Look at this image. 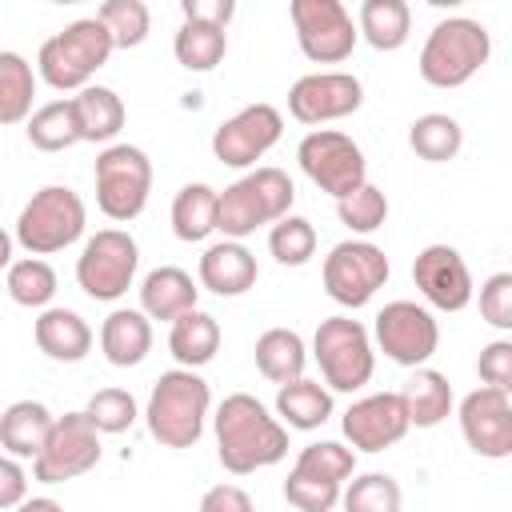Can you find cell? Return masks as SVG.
I'll return each mask as SVG.
<instances>
[{
	"mask_svg": "<svg viewBox=\"0 0 512 512\" xmlns=\"http://www.w3.org/2000/svg\"><path fill=\"white\" fill-rule=\"evenodd\" d=\"M344 512H400L404 492L388 472H364L348 488H340Z\"/></svg>",
	"mask_w": 512,
	"mask_h": 512,
	"instance_id": "f35d334b",
	"label": "cell"
},
{
	"mask_svg": "<svg viewBox=\"0 0 512 512\" xmlns=\"http://www.w3.org/2000/svg\"><path fill=\"white\" fill-rule=\"evenodd\" d=\"M296 160H300L304 176H308L320 192H328V196H336V200L348 196V192H356L360 184H368V160H364L360 144H356L352 136L336 132V128H316V132H308V136L300 140V148H296Z\"/></svg>",
	"mask_w": 512,
	"mask_h": 512,
	"instance_id": "9c48e42d",
	"label": "cell"
},
{
	"mask_svg": "<svg viewBox=\"0 0 512 512\" xmlns=\"http://www.w3.org/2000/svg\"><path fill=\"white\" fill-rule=\"evenodd\" d=\"M56 416L48 412V404L40 400H16L0 412V448L4 456H16V460H36L48 432H52Z\"/></svg>",
	"mask_w": 512,
	"mask_h": 512,
	"instance_id": "603a6c76",
	"label": "cell"
},
{
	"mask_svg": "<svg viewBox=\"0 0 512 512\" xmlns=\"http://www.w3.org/2000/svg\"><path fill=\"white\" fill-rule=\"evenodd\" d=\"M200 512H256V508H252V496H248L244 488H236V484H216V488L204 492Z\"/></svg>",
	"mask_w": 512,
	"mask_h": 512,
	"instance_id": "7dc6e473",
	"label": "cell"
},
{
	"mask_svg": "<svg viewBox=\"0 0 512 512\" xmlns=\"http://www.w3.org/2000/svg\"><path fill=\"white\" fill-rule=\"evenodd\" d=\"M4 288L20 308H40L44 312V308H52V296H56V268L44 256L12 260L8 276H4Z\"/></svg>",
	"mask_w": 512,
	"mask_h": 512,
	"instance_id": "836d02e7",
	"label": "cell"
},
{
	"mask_svg": "<svg viewBox=\"0 0 512 512\" xmlns=\"http://www.w3.org/2000/svg\"><path fill=\"white\" fill-rule=\"evenodd\" d=\"M372 336H376L380 352L392 364H404V368H424L436 356V348H440V324L416 300H392V304H384L376 312Z\"/></svg>",
	"mask_w": 512,
	"mask_h": 512,
	"instance_id": "8fae6325",
	"label": "cell"
},
{
	"mask_svg": "<svg viewBox=\"0 0 512 512\" xmlns=\"http://www.w3.org/2000/svg\"><path fill=\"white\" fill-rule=\"evenodd\" d=\"M356 32L376 52H396L408 44L412 32V8L404 0H364L356 16Z\"/></svg>",
	"mask_w": 512,
	"mask_h": 512,
	"instance_id": "f1b7e54d",
	"label": "cell"
},
{
	"mask_svg": "<svg viewBox=\"0 0 512 512\" xmlns=\"http://www.w3.org/2000/svg\"><path fill=\"white\" fill-rule=\"evenodd\" d=\"M284 500H288L292 508H300V512H332V508L340 504V484L288 472V480H284Z\"/></svg>",
	"mask_w": 512,
	"mask_h": 512,
	"instance_id": "7bdbcfd3",
	"label": "cell"
},
{
	"mask_svg": "<svg viewBox=\"0 0 512 512\" xmlns=\"http://www.w3.org/2000/svg\"><path fill=\"white\" fill-rule=\"evenodd\" d=\"M168 348H172L180 368H192V372L204 368L220 352V324H216V316L200 312V308L176 316L172 328H168Z\"/></svg>",
	"mask_w": 512,
	"mask_h": 512,
	"instance_id": "484cf974",
	"label": "cell"
},
{
	"mask_svg": "<svg viewBox=\"0 0 512 512\" xmlns=\"http://www.w3.org/2000/svg\"><path fill=\"white\" fill-rule=\"evenodd\" d=\"M36 348L56 364H80L92 352V328L72 308H44L32 324Z\"/></svg>",
	"mask_w": 512,
	"mask_h": 512,
	"instance_id": "ffe728a7",
	"label": "cell"
},
{
	"mask_svg": "<svg viewBox=\"0 0 512 512\" xmlns=\"http://www.w3.org/2000/svg\"><path fill=\"white\" fill-rule=\"evenodd\" d=\"M172 232L184 244H200L216 232V188L212 184H184L172 200Z\"/></svg>",
	"mask_w": 512,
	"mask_h": 512,
	"instance_id": "f546056e",
	"label": "cell"
},
{
	"mask_svg": "<svg viewBox=\"0 0 512 512\" xmlns=\"http://www.w3.org/2000/svg\"><path fill=\"white\" fill-rule=\"evenodd\" d=\"M180 12H184V20H192V24H208V28H228V20L236 16V4L232 0H184L180 4Z\"/></svg>",
	"mask_w": 512,
	"mask_h": 512,
	"instance_id": "bcb514c9",
	"label": "cell"
},
{
	"mask_svg": "<svg viewBox=\"0 0 512 512\" xmlns=\"http://www.w3.org/2000/svg\"><path fill=\"white\" fill-rule=\"evenodd\" d=\"M336 216L356 236H368V232L384 228V220H388V196L376 184H360L356 192H348V196L336 200Z\"/></svg>",
	"mask_w": 512,
	"mask_h": 512,
	"instance_id": "b9f144b4",
	"label": "cell"
},
{
	"mask_svg": "<svg viewBox=\"0 0 512 512\" xmlns=\"http://www.w3.org/2000/svg\"><path fill=\"white\" fill-rule=\"evenodd\" d=\"M12 244H16V236H8L0 228V272H8V264H12Z\"/></svg>",
	"mask_w": 512,
	"mask_h": 512,
	"instance_id": "f907efd6",
	"label": "cell"
},
{
	"mask_svg": "<svg viewBox=\"0 0 512 512\" xmlns=\"http://www.w3.org/2000/svg\"><path fill=\"white\" fill-rule=\"evenodd\" d=\"M172 52H176L180 68H188V72H212L224 60V52H228V32L184 20L176 28V36H172Z\"/></svg>",
	"mask_w": 512,
	"mask_h": 512,
	"instance_id": "e575fe53",
	"label": "cell"
},
{
	"mask_svg": "<svg viewBox=\"0 0 512 512\" xmlns=\"http://www.w3.org/2000/svg\"><path fill=\"white\" fill-rule=\"evenodd\" d=\"M28 496V472L16 456H0V508H16Z\"/></svg>",
	"mask_w": 512,
	"mask_h": 512,
	"instance_id": "c3c4849f",
	"label": "cell"
},
{
	"mask_svg": "<svg viewBox=\"0 0 512 512\" xmlns=\"http://www.w3.org/2000/svg\"><path fill=\"white\" fill-rule=\"evenodd\" d=\"M388 256L372 240H340L324 256V292L344 308H364L388 284Z\"/></svg>",
	"mask_w": 512,
	"mask_h": 512,
	"instance_id": "30bf717a",
	"label": "cell"
},
{
	"mask_svg": "<svg viewBox=\"0 0 512 512\" xmlns=\"http://www.w3.org/2000/svg\"><path fill=\"white\" fill-rule=\"evenodd\" d=\"M84 416L100 436H116V432H128L136 424L140 408H136V396L128 388H100L84 404Z\"/></svg>",
	"mask_w": 512,
	"mask_h": 512,
	"instance_id": "60d3db41",
	"label": "cell"
},
{
	"mask_svg": "<svg viewBox=\"0 0 512 512\" xmlns=\"http://www.w3.org/2000/svg\"><path fill=\"white\" fill-rule=\"evenodd\" d=\"M460 432L468 448L484 460H508L512 456V400L504 388H472L460 400Z\"/></svg>",
	"mask_w": 512,
	"mask_h": 512,
	"instance_id": "9a60e30c",
	"label": "cell"
},
{
	"mask_svg": "<svg viewBox=\"0 0 512 512\" xmlns=\"http://www.w3.org/2000/svg\"><path fill=\"white\" fill-rule=\"evenodd\" d=\"M476 372L488 388H512V340H492L480 348V360H476Z\"/></svg>",
	"mask_w": 512,
	"mask_h": 512,
	"instance_id": "f6af8a7d",
	"label": "cell"
},
{
	"mask_svg": "<svg viewBox=\"0 0 512 512\" xmlns=\"http://www.w3.org/2000/svg\"><path fill=\"white\" fill-rule=\"evenodd\" d=\"M492 56V36L472 16H448L440 20L424 48H420V76L432 88H460L468 84Z\"/></svg>",
	"mask_w": 512,
	"mask_h": 512,
	"instance_id": "277c9868",
	"label": "cell"
},
{
	"mask_svg": "<svg viewBox=\"0 0 512 512\" xmlns=\"http://www.w3.org/2000/svg\"><path fill=\"white\" fill-rule=\"evenodd\" d=\"M212 412V388L192 368H172L152 384L144 404V420L152 440L164 448H192L204 436V420Z\"/></svg>",
	"mask_w": 512,
	"mask_h": 512,
	"instance_id": "7a4b0ae2",
	"label": "cell"
},
{
	"mask_svg": "<svg viewBox=\"0 0 512 512\" xmlns=\"http://www.w3.org/2000/svg\"><path fill=\"white\" fill-rule=\"evenodd\" d=\"M96 20L108 28L112 48H136L148 40V28H152V12L144 0H104Z\"/></svg>",
	"mask_w": 512,
	"mask_h": 512,
	"instance_id": "74e56055",
	"label": "cell"
},
{
	"mask_svg": "<svg viewBox=\"0 0 512 512\" xmlns=\"http://www.w3.org/2000/svg\"><path fill=\"white\" fill-rule=\"evenodd\" d=\"M408 432V412L400 392H372L360 396L348 412H344V436L352 448L360 452H384L396 440H404Z\"/></svg>",
	"mask_w": 512,
	"mask_h": 512,
	"instance_id": "ac0fdd59",
	"label": "cell"
},
{
	"mask_svg": "<svg viewBox=\"0 0 512 512\" xmlns=\"http://www.w3.org/2000/svg\"><path fill=\"white\" fill-rule=\"evenodd\" d=\"M96 460H100V432L88 424L84 412H64L56 416L40 456L32 460V476L40 484H64L96 468Z\"/></svg>",
	"mask_w": 512,
	"mask_h": 512,
	"instance_id": "4fadbf2b",
	"label": "cell"
},
{
	"mask_svg": "<svg viewBox=\"0 0 512 512\" xmlns=\"http://www.w3.org/2000/svg\"><path fill=\"white\" fill-rule=\"evenodd\" d=\"M252 356H256L260 376L272 380V384L300 380L304 376V364H308V348H304L300 332H292V328H268V332H260Z\"/></svg>",
	"mask_w": 512,
	"mask_h": 512,
	"instance_id": "4316f807",
	"label": "cell"
},
{
	"mask_svg": "<svg viewBox=\"0 0 512 512\" xmlns=\"http://www.w3.org/2000/svg\"><path fill=\"white\" fill-rule=\"evenodd\" d=\"M292 472L312 476V480H328V484H344L356 472V452L344 448L340 440H316V444L300 448Z\"/></svg>",
	"mask_w": 512,
	"mask_h": 512,
	"instance_id": "8d00e7d4",
	"label": "cell"
},
{
	"mask_svg": "<svg viewBox=\"0 0 512 512\" xmlns=\"http://www.w3.org/2000/svg\"><path fill=\"white\" fill-rule=\"evenodd\" d=\"M36 72L20 52H0V124H24L32 116Z\"/></svg>",
	"mask_w": 512,
	"mask_h": 512,
	"instance_id": "d6a6232c",
	"label": "cell"
},
{
	"mask_svg": "<svg viewBox=\"0 0 512 512\" xmlns=\"http://www.w3.org/2000/svg\"><path fill=\"white\" fill-rule=\"evenodd\" d=\"M284 132V116L272 104H248L236 116L220 120L212 132V156L228 168H252Z\"/></svg>",
	"mask_w": 512,
	"mask_h": 512,
	"instance_id": "5bb4252c",
	"label": "cell"
},
{
	"mask_svg": "<svg viewBox=\"0 0 512 512\" xmlns=\"http://www.w3.org/2000/svg\"><path fill=\"white\" fill-rule=\"evenodd\" d=\"M412 280L420 288V296L440 308V312H460L472 304V272L464 264V256L452 244H428L416 252L412 260Z\"/></svg>",
	"mask_w": 512,
	"mask_h": 512,
	"instance_id": "e0dca14e",
	"label": "cell"
},
{
	"mask_svg": "<svg viewBox=\"0 0 512 512\" xmlns=\"http://www.w3.org/2000/svg\"><path fill=\"white\" fill-rule=\"evenodd\" d=\"M24 124H28L24 132H28L32 148H40V152H64V148L80 144L76 116H72V100H48V104H40Z\"/></svg>",
	"mask_w": 512,
	"mask_h": 512,
	"instance_id": "d590c367",
	"label": "cell"
},
{
	"mask_svg": "<svg viewBox=\"0 0 512 512\" xmlns=\"http://www.w3.org/2000/svg\"><path fill=\"white\" fill-rule=\"evenodd\" d=\"M112 52L116 48H112L108 28L96 16H80L64 32L40 44L36 68H40V80L52 84L56 92H80L92 84V72L104 68Z\"/></svg>",
	"mask_w": 512,
	"mask_h": 512,
	"instance_id": "3957f363",
	"label": "cell"
},
{
	"mask_svg": "<svg viewBox=\"0 0 512 512\" xmlns=\"http://www.w3.org/2000/svg\"><path fill=\"white\" fill-rule=\"evenodd\" d=\"M100 352L112 368H136L152 352V320L140 308H112L100 324Z\"/></svg>",
	"mask_w": 512,
	"mask_h": 512,
	"instance_id": "7402d4cb",
	"label": "cell"
},
{
	"mask_svg": "<svg viewBox=\"0 0 512 512\" xmlns=\"http://www.w3.org/2000/svg\"><path fill=\"white\" fill-rule=\"evenodd\" d=\"M140 268V248L124 228H100L96 236L84 240L80 256H76V284L84 288V296L92 300H120Z\"/></svg>",
	"mask_w": 512,
	"mask_h": 512,
	"instance_id": "ba28073f",
	"label": "cell"
},
{
	"mask_svg": "<svg viewBox=\"0 0 512 512\" xmlns=\"http://www.w3.org/2000/svg\"><path fill=\"white\" fill-rule=\"evenodd\" d=\"M400 400L408 412V428H436L452 412V384L436 368H416L400 388Z\"/></svg>",
	"mask_w": 512,
	"mask_h": 512,
	"instance_id": "d4e9b609",
	"label": "cell"
},
{
	"mask_svg": "<svg viewBox=\"0 0 512 512\" xmlns=\"http://www.w3.org/2000/svg\"><path fill=\"white\" fill-rule=\"evenodd\" d=\"M268 252H272L276 264H284V268L308 264V260L316 256V228H312V220L292 216V212H288L284 220H276L272 232H268Z\"/></svg>",
	"mask_w": 512,
	"mask_h": 512,
	"instance_id": "ab89813d",
	"label": "cell"
},
{
	"mask_svg": "<svg viewBox=\"0 0 512 512\" xmlns=\"http://www.w3.org/2000/svg\"><path fill=\"white\" fill-rule=\"evenodd\" d=\"M480 316L500 332L512 328V272H496L480 284Z\"/></svg>",
	"mask_w": 512,
	"mask_h": 512,
	"instance_id": "ee69618b",
	"label": "cell"
},
{
	"mask_svg": "<svg viewBox=\"0 0 512 512\" xmlns=\"http://www.w3.org/2000/svg\"><path fill=\"white\" fill-rule=\"evenodd\" d=\"M212 428H216V456L232 476L272 468L288 456V428L252 392L224 396L212 416Z\"/></svg>",
	"mask_w": 512,
	"mask_h": 512,
	"instance_id": "6da1fadb",
	"label": "cell"
},
{
	"mask_svg": "<svg viewBox=\"0 0 512 512\" xmlns=\"http://www.w3.org/2000/svg\"><path fill=\"white\" fill-rule=\"evenodd\" d=\"M12 512H64V508H60L52 496H24Z\"/></svg>",
	"mask_w": 512,
	"mask_h": 512,
	"instance_id": "681fc988",
	"label": "cell"
},
{
	"mask_svg": "<svg viewBox=\"0 0 512 512\" xmlns=\"http://www.w3.org/2000/svg\"><path fill=\"white\" fill-rule=\"evenodd\" d=\"M288 12H292L296 44L312 64H340L352 56L360 32L340 0H292Z\"/></svg>",
	"mask_w": 512,
	"mask_h": 512,
	"instance_id": "7c38bea8",
	"label": "cell"
},
{
	"mask_svg": "<svg viewBox=\"0 0 512 512\" xmlns=\"http://www.w3.org/2000/svg\"><path fill=\"white\" fill-rule=\"evenodd\" d=\"M68 100H72V116H76L80 140H88V144H112V140L120 136L128 112H124V100H120L112 88L88 84V88H80V92L68 96Z\"/></svg>",
	"mask_w": 512,
	"mask_h": 512,
	"instance_id": "cb8c5ba5",
	"label": "cell"
},
{
	"mask_svg": "<svg viewBox=\"0 0 512 512\" xmlns=\"http://www.w3.org/2000/svg\"><path fill=\"white\" fill-rule=\"evenodd\" d=\"M364 104V84L352 72H308L288 88V112L300 124L344 120Z\"/></svg>",
	"mask_w": 512,
	"mask_h": 512,
	"instance_id": "2e32d148",
	"label": "cell"
},
{
	"mask_svg": "<svg viewBox=\"0 0 512 512\" xmlns=\"http://www.w3.org/2000/svg\"><path fill=\"white\" fill-rule=\"evenodd\" d=\"M328 416H332V392H328L320 380L300 376V380L276 388V420H280L284 428L312 432V428H320Z\"/></svg>",
	"mask_w": 512,
	"mask_h": 512,
	"instance_id": "83f0119b",
	"label": "cell"
},
{
	"mask_svg": "<svg viewBox=\"0 0 512 512\" xmlns=\"http://www.w3.org/2000/svg\"><path fill=\"white\" fill-rule=\"evenodd\" d=\"M196 272H200V288H208L216 296H244L256 284V276H260L256 256L240 240H216V244H208Z\"/></svg>",
	"mask_w": 512,
	"mask_h": 512,
	"instance_id": "d6986e66",
	"label": "cell"
},
{
	"mask_svg": "<svg viewBox=\"0 0 512 512\" xmlns=\"http://www.w3.org/2000/svg\"><path fill=\"white\" fill-rule=\"evenodd\" d=\"M84 224H88V212L80 192H72L68 184H44L40 192H32V200L16 216V244L28 256H52L76 244L84 236Z\"/></svg>",
	"mask_w": 512,
	"mask_h": 512,
	"instance_id": "5b68a950",
	"label": "cell"
},
{
	"mask_svg": "<svg viewBox=\"0 0 512 512\" xmlns=\"http://www.w3.org/2000/svg\"><path fill=\"white\" fill-rule=\"evenodd\" d=\"M196 296H200L196 280L176 264H160L140 280V312L148 320H168L172 324L176 316L196 308Z\"/></svg>",
	"mask_w": 512,
	"mask_h": 512,
	"instance_id": "44dd1931",
	"label": "cell"
},
{
	"mask_svg": "<svg viewBox=\"0 0 512 512\" xmlns=\"http://www.w3.org/2000/svg\"><path fill=\"white\" fill-rule=\"evenodd\" d=\"M96 204L108 220L128 224L144 212L148 192H152V160L136 144H108L96 156Z\"/></svg>",
	"mask_w": 512,
	"mask_h": 512,
	"instance_id": "52a82bcc",
	"label": "cell"
},
{
	"mask_svg": "<svg viewBox=\"0 0 512 512\" xmlns=\"http://www.w3.org/2000/svg\"><path fill=\"white\" fill-rule=\"evenodd\" d=\"M264 224H268V216H264L248 176H240L236 184L216 192V232H224V240H244Z\"/></svg>",
	"mask_w": 512,
	"mask_h": 512,
	"instance_id": "1f68e13d",
	"label": "cell"
},
{
	"mask_svg": "<svg viewBox=\"0 0 512 512\" xmlns=\"http://www.w3.org/2000/svg\"><path fill=\"white\" fill-rule=\"evenodd\" d=\"M408 148L428 164H444L464 148V128L448 112H424L408 128Z\"/></svg>",
	"mask_w": 512,
	"mask_h": 512,
	"instance_id": "4dcf8cb0",
	"label": "cell"
},
{
	"mask_svg": "<svg viewBox=\"0 0 512 512\" xmlns=\"http://www.w3.org/2000/svg\"><path fill=\"white\" fill-rule=\"evenodd\" d=\"M312 356L320 364V376H324L328 392H360L376 372L372 336L352 316L320 320V328L312 336Z\"/></svg>",
	"mask_w": 512,
	"mask_h": 512,
	"instance_id": "8992f818",
	"label": "cell"
}]
</instances>
